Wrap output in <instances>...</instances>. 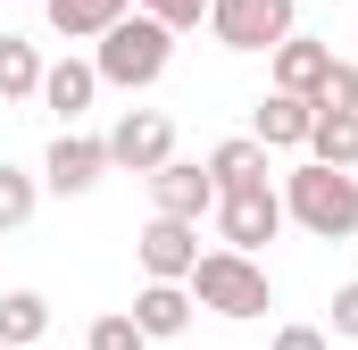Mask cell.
I'll return each instance as SVG.
<instances>
[{
	"label": "cell",
	"mask_w": 358,
	"mask_h": 350,
	"mask_svg": "<svg viewBox=\"0 0 358 350\" xmlns=\"http://www.w3.org/2000/svg\"><path fill=\"white\" fill-rule=\"evenodd\" d=\"M283 217L300 234H317V242H350L358 234V175H334L317 159H300L283 175Z\"/></svg>",
	"instance_id": "obj_1"
},
{
	"label": "cell",
	"mask_w": 358,
	"mask_h": 350,
	"mask_svg": "<svg viewBox=\"0 0 358 350\" xmlns=\"http://www.w3.org/2000/svg\"><path fill=\"white\" fill-rule=\"evenodd\" d=\"M192 309H208V317H234V326H250V317H267L275 309V284L259 259H242V251H200L192 267Z\"/></svg>",
	"instance_id": "obj_2"
},
{
	"label": "cell",
	"mask_w": 358,
	"mask_h": 350,
	"mask_svg": "<svg viewBox=\"0 0 358 350\" xmlns=\"http://www.w3.org/2000/svg\"><path fill=\"white\" fill-rule=\"evenodd\" d=\"M167 59H176V34H167V25H150L142 8L92 42V76H100V84H117V92H150L159 76H167Z\"/></svg>",
	"instance_id": "obj_3"
},
{
	"label": "cell",
	"mask_w": 358,
	"mask_h": 350,
	"mask_svg": "<svg viewBox=\"0 0 358 350\" xmlns=\"http://www.w3.org/2000/svg\"><path fill=\"white\" fill-rule=\"evenodd\" d=\"M300 0H208V34L225 42V50H275V42H292L300 25Z\"/></svg>",
	"instance_id": "obj_4"
},
{
	"label": "cell",
	"mask_w": 358,
	"mask_h": 350,
	"mask_svg": "<svg viewBox=\"0 0 358 350\" xmlns=\"http://www.w3.org/2000/svg\"><path fill=\"white\" fill-rule=\"evenodd\" d=\"M208 217H217V234H225L217 251H242V259H259V251H267L275 234H283V192H275V183H250V192H225V200H217Z\"/></svg>",
	"instance_id": "obj_5"
},
{
	"label": "cell",
	"mask_w": 358,
	"mask_h": 350,
	"mask_svg": "<svg viewBox=\"0 0 358 350\" xmlns=\"http://www.w3.org/2000/svg\"><path fill=\"white\" fill-rule=\"evenodd\" d=\"M167 159H176V125H167L159 108H125V117L108 125V167H125V175L150 183Z\"/></svg>",
	"instance_id": "obj_6"
},
{
	"label": "cell",
	"mask_w": 358,
	"mask_h": 350,
	"mask_svg": "<svg viewBox=\"0 0 358 350\" xmlns=\"http://www.w3.org/2000/svg\"><path fill=\"white\" fill-rule=\"evenodd\" d=\"M134 259L150 284H192V267H200V225H176V217H150L142 234H134Z\"/></svg>",
	"instance_id": "obj_7"
},
{
	"label": "cell",
	"mask_w": 358,
	"mask_h": 350,
	"mask_svg": "<svg viewBox=\"0 0 358 350\" xmlns=\"http://www.w3.org/2000/svg\"><path fill=\"white\" fill-rule=\"evenodd\" d=\"M150 209H159V217H176V225H200V217L217 209V183H208V167L167 159V167L150 175Z\"/></svg>",
	"instance_id": "obj_8"
},
{
	"label": "cell",
	"mask_w": 358,
	"mask_h": 350,
	"mask_svg": "<svg viewBox=\"0 0 358 350\" xmlns=\"http://www.w3.org/2000/svg\"><path fill=\"white\" fill-rule=\"evenodd\" d=\"M100 175H108V142H92V134H59L50 159H42V183H50L59 200H84Z\"/></svg>",
	"instance_id": "obj_9"
},
{
	"label": "cell",
	"mask_w": 358,
	"mask_h": 350,
	"mask_svg": "<svg viewBox=\"0 0 358 350\" xmlns=\"http://www.w3.org/2000/svg\"><path fill=\"white\" fill-rule=\"evenodd\" d=\"M308 125H317V100H292V92H267L250 108V142L259 150H308Z\"/></svg>",
	"instance_id": "obj_10"
},
{
	"label": "cell",
	"mask_w": 358,
	"mask_h": 350,
	"mask_svg": "<svg viewBox=\"0 0 358 350\" xmlns=\"http://www.w3.org/2000/svg\"><path fill=\"white\" fill-rule=\"evenodd\" d=\"M334 76V50L325 42H308V34H292V42H275V92H292V100H317Z\"/></svg>",
	"instance_id": "obj_11"
},
{
	"label": "cell",
	"mask_w": 358,
	"mask_h": 350,
	"mask_svg": "<svg viewBox=\"0 0 358 350\" xmlns=\"http://www.w3.org/2000/svg\"><path fill=\"white\" fill-rule=\"evenodd\" d=\"M42 17H50V34H59V42H100L108 25H125V17H134V0H42Z\"/></svg>",
	"instance_id": "obj_12"
},
{
	"label": "cell",
	"mask_w": 358,
	"mask_h": 350,
	"mask_svg": "<svg viewBox=\"0 0 358 350\" xmlns=\"http://www.w3.org/2000/svg\"><path fill=\"white\" fill-rule=\"evenodd\" d=\"M125 317L142 326V342H176L183 326H192V292H183V284H142Z\"/></svg>",
	"instance_id": "obj_13"
},
{
	"label": "cell",
	"mask_w": 358,
	"mask_h": 350,
	"mask_svg": "<svg viewBox=\"0 0 358 350\" xmlns=\"http://www.w3.org/2000/svg\"><path fill=\"white\" fill-rule=\"evenodd\" d=\"M308 159L334 175H358V108H317L308 125Z\"/></svg>",
	"instance_id": "obj_14"
},
{
	"label": "cell",
	"mask_w": 358,
	"mask_h": 350,
	"mask_svg": "<svg viewBox=\"0 0 358 350\" xmlns=\"http://www.w3.org/2000/svg\"><path fill=\"white\" fill-rule=\"evenodd\" d=\"M200 167H208V183H217V200H225V192H250V183H267V150H259L250 134H234V142H217Z\"/></svg>",
	"instance_id": "obj_15"
},
{
	"label": "cell",
	"mask_w": 358,
	"mask_h": 350,
	"mask_svg": "<svg viewBox=\"0 0 358 350\" xmlns=\"http://www.w3.org/2000/svg\"><path fill=\"white\" fill-rule=\"evenodd\" d=\"M92 100H100V76H92V59H59V67H42V108H59L67 125L84 117Z\"/></svg>",
	"instance_id": "obj_16"
},
{
	"label": "cell",
	"mask_w": 358,
	"mask_h": 350,
	"mask_svg": "<svg viewBox=\"0 0 358 350\" xmlns=\"http://www.w3.org/2000/svg\"><path fill=\"white\" fill-rule=\"evenodd\" d=\"M50 334V300L42 292H0V350H34Z\"/></svg>",
	"instance_id": "obj_17"
},
{
	"label": "cell",
	"mask_w": 358,
	"mask_h": 350,
	"mask_svg": "<svg viewBox=\"0 0 358 350\" xmlns=\"http://www.w3.org/2000/svg\"><path fill=\"white\" fill-rule=\"evenodd\" d=\"M0 100H42V50L25 34H0Z\"/></svg>",
	"instance_id": "obj_18"
},
{
	"label": "cell",
	"mask_w": 358,
	"mask_h": 350,
	"mask_svg": "<svg viewBox=\"0 0 358 350\" xmlns=\"http://www.w3.org/2000/svg\"><path fill=\"white\" fill-rule=\"evenodd\" d=\"M34 209H42V183H34L25 167H8V159H0V234L34 225Z\"/></svg>",
	"instance_id": "obj_19"
},
{
	"label": "cell",
	"mask_w": 358,
	"mask_h": 350,
	"mask_svg": "<svg viewBox=\"0 0 358 350\" xmlns=\"http://www.w3.org/2000/svg\"><path fill=\"white\" fill-rule=\"evenodd\" d=\"M84 350H150V342H142V326H134L125 309H108V317H92V334H84Z\"/></svg>",
	"instance_id": "obj_20"
},
{
	"label": "cell",
	"mask_w": 358,
	"mask_h": 350,
	"mask_svg": "<svg viewBox=\"0 0 358 350\" xmlns=\"http://www.w3.org/2000/svg\"><path fill=\"white\" fill-rule=\"evenodd\" d=\"M150 25H167V34H192V25H208V0H134Z\"/></svg>",
	"instance_id": "obj_21"
},
{
	"label": "cell",
	"mask_w": 358,
	"mask_h": 350,
	"mask_svg": "<svg viewBox=\"0 0 358 350\" xmlns=\"http://www.w3.org/2000/svg\"><path fill=\"white\" fill-rule=\"evenodd\" d=\"M317 108H358V67H350V59H334V76H325V92H317Z\"/></svg>",
	"instance_id": "obj_22"
},
{
	"label": "cell",
	"mask_w": 358,
	"mask_h": 350,
	"mask_svg": "<svg viewBox=\"0 0 358 350\" xmlns=\"http://www.w3.org/2000/svg\"><path fill=\"white\" fill-rule=\"evenodd\" d=\"M334 342H358V284L334 292Z\"/></svg>",
	"instance_id": "obj_23"
},
{
	"label": "cell",
	"mask_w": 358,
	"mask_h": 350,
	"mask_svg": "<svg viewBox=\"0 0 358 350\" xmlns=\"http://www.w3.org/2000/svg\"><path fill=\"white\" fill-rule=\"evenodd\" d=\"M267 350H334V334H325V326H283Z\"/></svg>",
	"instance_id": "obj_24"
}]
</instances>
